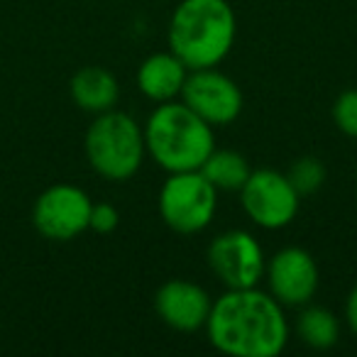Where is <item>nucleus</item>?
Listing matches in <instances>:
<instances>
[{"label":"nucleus","mask_w":357,"mask_h":357,"mask_svg":"<svg viewBox=\"0 0 357 357\" xmlns=\"http://www.w3.org/2000/svg\"><path fill=\"white\" fill-rule=\"evenodd\" d=\"M159 218L178 235H196L213 223L218 191L208 178L194 172H174L159 189Z\"/></svg>","instance_id":"5"},{"label":"nucleus","mask_w":357,"mask_h":357,"mask_svg":"<svg viewBox=\"0 0 357 357\" xmlns=\"http://www.w3.org/2000/svg\"><path fill=\"white\" fill-rule=\"evenodd\" d=\"M142 132L149 159L167 174L201 169L206 157L215 149L213 125L199 118L181 100L157 103Z\"/></svg>","instance_id":"3"},{"label":"nucleus","mask_w":357,"mask_h":357,"mask_svg":"<svg viewBox=\"0 0 357 357\" xmlns=\"http://www.w3.org/2000/svg\"><path fill=\"white\" fill-rule=\"evenodd\" d=\"M355 181H357V164H355Z\"/></svg>","instance_id":"20"},{"label":"nucleus","mask_w":357,"mask_h":357,"mask_svg":"<svg viewBox=\"0 0 357 357\" xmlns=\"http://www.w3.org/2000/svg\"><path fill=\"white\" fill-rule=\"evenodd\" d=\"M345 321H347V328L352 331V335L357 337V284L352 287V291L347 294V301H345Z\"/></svg>","instance_id":"19"},{"label":"nucleus","mask_w":357,"mask_h":357,"mask_svg":"<svg viewBox=\"0 0 357 357\" xmlns=\"http://www.w3.org/2000/svg\"><path fill=\"white\" fill-rule=\"evenodd\" d=\"M333 123L342 135L357 139V89L342 91L333 103Z\"/></svg>","instance_id":"17"},{"label":"nucleus","mask_w":357,"mask_h":357,"mask_svg":"<svg viewBox=\"0 0 357 357\" xmlns=\"http://www.w3.org/2000/svg\"><path fill=\"white\" fill-rule=\"evenodd\" d=\"M269 294L282 306L301 308L313 301L321 284V272L311 252L303 248H284L264 264Z\"/></svg>","instance_id":"10"},{"label":"nucleus","mask_w":357,"mask_h":357,"mask_svg":"<svg viewBox=\"0 0 357 357\" xmlns=\"http://www.w3.org/2000/svg\"><path fill=\"white\" fill-rule=\"evenodd\" d=\"M296 335L303 345L311 350H331L340 340V321L326 306H301V313L296 316Z\"/></svg>","instance_id":"14"},{"label":"nucleus","mask_w":357,"mask_h":357,"mask_svg":"<svg viewBox=\"0 0 357 357\" xmlns=\"http://www.w3.org/2000/svg\"><path fill=\"white\" fill-rule=\"evenodd\" d=\"M186 76H189V66L174 52H157L139 64L135 81L144 98L154 100V103H167V100H176L181 96Z\"/></svg>","instance_id":"12"},{"label":"nucleus","mask_w":357,"mask_h":357,"mask_svg":"<svg viewBox=\"0 0 357 357\" xmlns=\"http://www.w3.org/2000/svg\"><path fill=\"white\" fill-rule=\"evenodd\" d=\"M91 206L93 201L84 189L74 184H54L37 196L32 223L42 238L66 243L89 230Z\"/></svg>","instance_id":"8"},{"label":"nucleus","mask_w":357,"mask_h":357,"mask_svg":"<svg viewBox=\"0 0 357 357\" xmlns=\"http://www.w3.org/2000/svg\"><path fill=\"white\" fill-rule=\"evenodd\" d=\"M120 223V213L113 204H93L91 206V215H89V230L100 235H108L118 228Z\"/></svg>","instance_id":"18"},{"label":"nucleus","mask_w":357,"mask_h":357,"mask_svg":"<svg viewBox=\"0 0 357 357\" xmlns=\"http://www.w3.org/2000/svg\"><path fill=\"white\" fill-rule=\"evenodd\" d=\"M238 35L228 0H181L169 17V52L194 69H211L228 59Z\"/></svg>","instance_id":"2"},{"label":"nucleus","mask_w":357,"mask_h":357,"mask_svg":"<svg viewBox=\"0 0 357 357\" xmlns=\"http://www.w3.org/2000/svg\"><path fill=\"white\" fill-rule=\"evenodd\" d=\"M218 191H240L250 176V162L235 149H213L199 169Z\"/></svg>","instance_id":"15"},{"label":"nucleus","mask_w":357,"mask_h":357,"mask_svg":"<svg viewBox=\"0 0 357 357\" xmlns=\"http://www.w3.org/2000/svg\"><path fill=\"white\" fill-rule=\"evenodd\" d=\"M238 194L245 215L262 230L287 228L301 206L298 191L277 169H252Z\"/></svg>","instance_id":"6"},{"label":"nucleus","mask_w":357,"mask_h":357,"mask_svg":"<svg viewBox=\"0 0 357 357\" xmlns=\"http://www.w3.org/2000/svg\"><path fill=\"white\" fill-rule=\"evenodd\" d=\"M69 93L81 110L98 115L115 108L120 98V86L118 79L103 66H84L71 76Z\"/></svg>","instance_id":"13"},{"label":"nucleus","mask_w":357,"mask_h":357,"mask_svg":"<svg viewBox=\"0 0 357 357\" xmlns=\"http://www.w3.org/2000/svg\"><path fill=\"white\" fill-rule=\"evenodd\" d=\"M213 298L201 284L189 279H169L154 294V313L176 333H196L208 321Z\"/></svg>","instance_id":"11"},{"label":"nucleus","mask_w":357,"mask_h":357,"mask_svg":"<svg viewBox=\"0 0 357 357\" xmlns=\"http://www.w3.org/2000/svg\"><path fill=\"white\" fill-rule=\"evenodd\" d=\"M211 345L230 357H277L289 342L284 306L257 287L228 289L204 326Z\"/></svg>","instance_id":"1"},{"label":"nucleus","mask_w":357,"mask_h":357,"mask_svg":"<svg viewBox=\"0 0 357 357\" xmlns=\"http://www.w3.org/2000/svg\"><path fill=\"white\" fill-rule=\"evenodd\" d=\"M84 152L91 169L108 181H128L144 162L142 125L128 113L105 110L89 125L84 137Z\"/></svg>","instance_id":"4"},{"label":"nucleus","mask_w":357,"mask_h":357,"mask_svg":"<svg viewBox=\"0 0 357 357\" xmlns=\"http://www.w3.org/2000/svg\"><path fill=\"white\" fill-rule=\"evenodd\" d=\"M208 267L225 289L257 287L264 279V250L259 240L248 230H228L211 240Z\"/></svg>","instance_id":"7"},{"label":"nucleus","mask_w":357,"mask_h":357,"mask_svg":"<svg viewBox=\"0 0 357 357\" xmlns=\"http://www.w3.org/2000/svg\"><path fill=\"white\" fill-rule=\"evenodd\" d=\"M178 100L213 128L235 123L245 105L240 86L228 74L218 71V66L189 71Z\"/></svg>","instance_id":"9"},{"label":"nucleus","mask_w":357,"mask_h":357,"mask_svg":"<svg viewBox=\"0 0 357 357\" xmlns=\"http://www.w3.org/2000/svg\"><path fill=\"white\" fill-rule=\"evenodd\" d=\"M287 176L298 196H311L326 184V167L318 157H301L291 164Z\"/></svg>","instance_id":"16"}]
</instances>
